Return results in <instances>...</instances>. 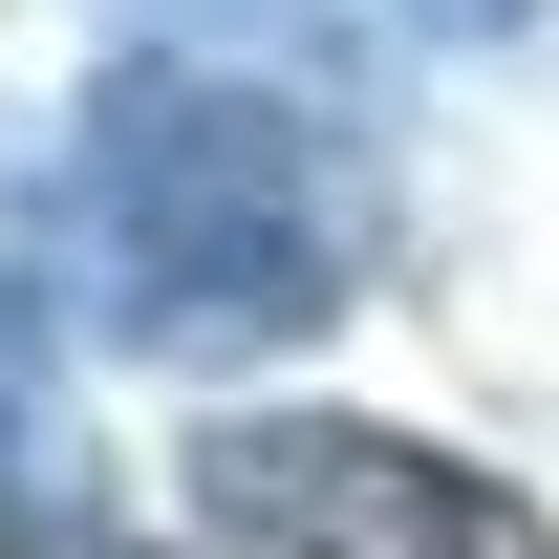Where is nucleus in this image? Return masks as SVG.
I'll use <instances>...</instances> for the list:
<instances>
[{"instance_id":"obj_1","label":"nucleus","mask_w":559,"mask_h":559,"mask_svg":"<svg viewBox=\"0 0 559 559\" xmlns=\"http://www.w3.org/2000/svg\"><path fill=\"white\" fill-rule=\"evenodd\" d=\"M86 215H108V323L151 345H280L323 323V173L259 86H194V66H130L108 130H86Z\"/></svg>"},{"instance_id":"obj_2","label":"nucleus","mask_w":559,"mask_h":559,"mask_svg":"<svg viewBox=\"0 0 559 559\" xmlns=\"http://www.w3.org/2000/svg\"><path fill=\"white\" fill-rule=\"evenodd\" d=\"M194 516L237 559H559L538 495L452 474L430 430H366V409H237V430H194Z\"/></svg>"},{"instance_id":"obj_3","label":"nucleus","mask_w":559,"mask_h":559,"mask_svg":"<svg viewBox=\"0 0 559 559\" xmlns=\"http://www.w3.org/2000/svg\"><path fill=\"white\" fill-rule=\"evenodd\" d=\"M44 559H151V538H44Z\"/></svg>"},{"instance_id":"obj_4","label":"nucleus","mask_w":559,"mask_h":559,"mask_svg":"<svg viewBox=\"0 0 559 559\" xmlns=\"http://www.w3.org/2000/svg\"><path fill=\"white\" fill-rule=\"evenodd\" d=\"M430 22H516V0H430Z\"/></svg>"}]
</instances>
